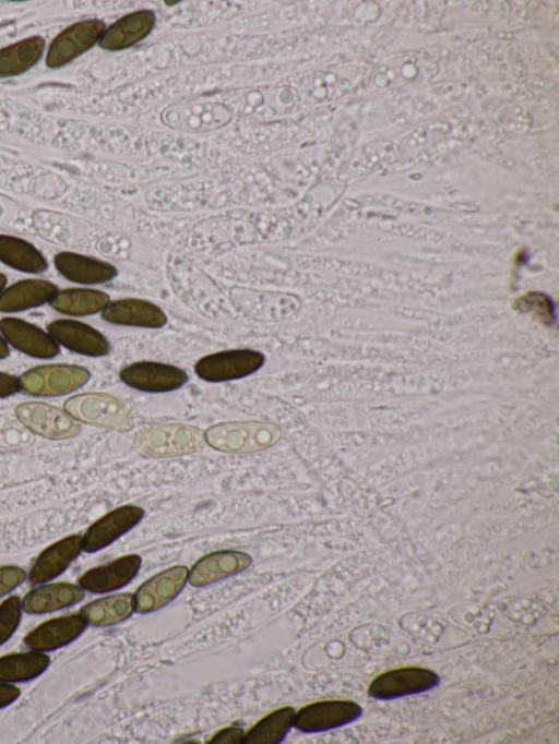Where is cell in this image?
<instances>
[{
  "label": "cell",
  "mask_w": 559,
  "mask_h": 744,
  "mask_svg": "<svg viewBox=\"0 0 559 744\" xmlns=\"http://www.w3.org/2000/svg\"><path fill=\"white\" fill-rule=\"evenodd\" d=\"M57 286L45 279H22L0 292V312L14 313L39 307L52 298Z\"/></svg>",
  "instance_id": "24"
},
{
  "label": "cell",
  "mask_w": 559,
  "mask_h": 744,
  "mask_svg": "<svg viewBox=\"0 0 559 744\" xmlns=\"http://www.w3.org/2000/svg\"><path fill=\"white\" fill-rule=\"evenodd\" d=\"M15 417L29 432L51 440L75 436L81 431L79 421L64 409L43 401H25L15 407Z\"/></svg>",
  "instance_id": "7"
},
{
  "label": "cell",
  "mask_w": 559,
  "mask_h": 744,
  "mask_svg": "<svg viewBox=\"0 0 559 744\" xmlns=\"http://www.w3.org/2000/svg\"><path fill=\"white\" fill-rule=\"evenodd\" d=\"M439 682V675L430 669L403 667L377 675L369 684L368 694L379 700H390L429 691Z\"/></svg>",
  "instance_id": "8"
},
{
  "label": "cell",
  "mask_w": 559,
  "mask_h": 744,
  "mask_svg": "<svg viewBox=\"0 0 559 744\" xmlns=\"http://www.w3.org/2000/svg\"><path fill=\"white\" fill-rule=\"evenodd\" d=\"M142 559L138 554L122 555L104 565L87 569L78 580L83 590L93 593L122 588L138 574Z\"/></svg>",
  "instance_id": "17"
},
{
  "label": "cell",
  "mask_w": 559,
  "mask_h": 744,
  "mask_svg": "<svg viewBox=\"0 0 559 744\" xmlns=\"http://www.w3.org/2000/svg\"><path fill=\"white\" fill-rule=\"evenodd\" d=\"M109 301V295L97 289L66 288L57 290L49 304L64 315L86 316L102 312Z\"/></svg>",
  "instance_id": "25"
},
{
  "label": "cell",
  "mask_w": 559,
  "mask_h": 744,
  "mask_svg": "<svg viewBox=\"0 0 559 744\" xmlns=\"http://www.w3.org/2000/svg\"><path fill=\"white\" fill-rule=\"evenodd\" d=\"M45 40L32 36L0 49V77H10L31 69L43 55Z\"/></svg>",
  "instance_id": "27"
},
{
  "label": "cell",
  "mask_w": 559,
  "mask_h": 744,
  "mask_svg": "<svg viewBox=\"0 0 559 744\" xmlns=\"http://www.w3.org/2000/svg\"><path fill=\"white\" fill-rule=\"evenodd\" d=\"M21 616L22 605L17 596H11L0 603V646L16 631Z\"/></svg>",
  "instance_id": "33"
},
{
  "label": "cell",
  "mask_w": 559,
  "mask_h": 744,
  "mask_svg": "<svg viewBox=\"0 0 559 744\" xmlns=\"http://www.w3.org/2000/svg\"><path fill=\"white\" fill-rule=\"evenodd\" d=\"M91 377L87 369L76 364H43L25 371L19 377V387L37 397H55L82 387Z\"/></svg>",
  "instance_id": "4"
},
{
  "label": "cell",
  "mask_w": 559,
  "mask_h": 744,
  "mask_svg": "<svg viewBox=\"0 0 559 744\" xmlns=\"http://www.w3.org/2000/svg\"><path fill=\"white\" fill-rule=\"evenodd\" d=\"M252 562L249 554L221 550L198 560L189 572V583L202 587L246 569Z\"/></svg>",
  "instance_id": "21"
},
{
  "label": "cell",
  "mask_w": 559,
  "mask_h": 744,
  "mask_svg": "<svg viewBox=\"0 0 559 744\" xmlns=\"http://www.w3.org/2000/svg\"><path fill=\"white\" fill-rule=\"evenodd\" d=\"M144 517V509L136 505L119 506L94 521L82 536V550L99 551L136 526Z\"/></svg>",
  "instance_id": "12"
},
{
  "label": "cell",
  "mask_w": 559,
  "mask_h": 744,
  "mask_svg": "<svg viewBox=\"0 0 559 744\" xmlns=\"http://www.w3.org/2000/svg\"><path fill=\"white\" fill-rule=\"evenodd\" d=\"M104 32L105 25L98 20H85L70 25L50 43L46 64L49 68L66 65L99 41Z\"/></svg>",
  "instance_id": "10"
},
{
  "label": "cell",
  "mask_w": 559,
  "mask_h": 744,
  "mask_svg": "<svg viewBox=\"0 0 559 744\" xmlns=\"http://www.w3.org/2000/svg\"><path fill=\"white\" fill-rule=\"evenodd\" d=\"M155 13L139 10L123 15L102 35L99 46L107 50H121L145 38L154 27Z\"/></svg>",
  "instance_id": "22"
},
{
  "label": "cell",
  "mask_w": 559,
  "mask_h": 744,
  "mask_svg": "<svg viewBox=\"0 0 559 744\" xmlns=\"http://www.w3.org/2000/svg\"><path fill=\"white\" fill-rule=\"evenodd\" d=\"M50 658L44 652H14L0 657V681L24 682L40 675L49 665Z\"/></svg>",
  "instance_id": "29"
},
{
  "label": "cell",
  "mask_w": 559,
  "mask_h": 744,
  "mask_svg": "<svg viewBox=\"0 0 559 744\" xmlns=\"http://www.w3.org/2000/svg\"><path fill=\"white\" fill-rule=\"evenodd\" d=\"M160 118L171 129L201 133L226 125L231 119V111L218 101L190 100L168 106Z\"/></svg>",
  "instance_id": "6"
},
{
  "label": "cell",
  "mask_w": 559,
  "mask_h": 744,
  "mask_svg": "<svg viewBox=\"0 0 559 744\" xmlns=\"http://www.w3.org/2000/svg\"><path fill=\"white\" fill-rule=\"evenodd\" d=\"M82 551V536H67L40 552L28 572L32 584L51 580L63 573Z\"/></svg>",
  "instance_id": "19"
},
{
  "label": "cell",
  "mask_w": 559,
  "mask_h": 744,
  "mask_svg": "<svg viewBox=\"0 0 559 744\" xmlns=\"http://www.w3.org/2000/svg\"><path fill=\"white\" fill-rule=\"evenodd\" d=\"M0 261L25 273L37 274L48 267L47 260L35 245L9 235H0Z\"/></svg>",
  "instance_id": "28"
},
{
  "label": "cell",
  "mask_w": 559,
  "mask_h": 744,
  "mask_svg": "<svg viewBox=\"0 0 559 744\" xmlns=\"http://www.w3.org/2000/svg\"><path fill=\"white\" fill-rule=\"evenodd\" d=\"M281 429L265 421H224L209 427L204 440L212 448L228 454H245L273 446Z\"/></svg>",
  "instance_id": "1"
},
{
  "label": "cell",
  "mask_w": 559,
  "mask_h": 744,
  "mask_svg": "<svg viewBox=\"0 0 559 744\" xmlns=\"http://www.w3.org/2000/svg\"><path fill=\"white\" fill-rule=\"evenodd\" d=\"M102 317L110 324L141 328H162L168 322L162 308L139 298L109 301L102 311Z\"/></svg>",
  "instance_id": "16"
},
{
  "label": "cell",
  "mask_w": 559,
  "mask_h": 744,
  "mask_svg": "<svg viewBox=\"0 0 559 744\" xmlns=\"http://www.w3.org/2000/svg\"><path fill=\"white\" fill-rule=\"evenodd\" d=\"M53 265L64 278L82 285L104 284L118 275L112 264L70 251L57 253Z\"/></svg>",
  "instance_id": "20"
},
{
  "label": "cell",
  "mask_w": 559,
  "mask_h": 744,
  "mask_svg": "<svg viewBox=\"0 0 559 744\" xmlns=\"http://www.w3.org/2000/svg\"><path fill=\"white\" fill-rule=\"evenodd\" d=\"M0 334L19 351L39 359H50L59 353V345L40 327L25 320L4 316L0 319Z\"/></svg>",
  "instance_id": "14"
},
{
  "label": "cell",
  "mask_w": 559,
  "mask_h": 744,
  "mask_svg": "<svg viewBox=\"0 0 559 744\" xmlns=\"http://www.w3.org/2000/svg\"><path fill=\"white\" fill-rule=\"evenodd\" d=\"M512 309L522 313H533L544 324L555 321L554 304L548 296L538 291H528L512 302Z\"/></svg>",
  "instance_id": "32"
},
{
  "label": "cell",
  "mask_w": 559,
  "mask_h": 744,
  "mask_svg": "<svg viewBox=\"0 0 559 744\" xmlns=\"http://www.w3.org/2000/svg\"><path fill=\"white\" fill-rule=\"evenodd\" d=\"M245 733L242 729L236 727H228L216 732L209 743L217 744H234L242 742Z\"/></svg>",
  "instance_id": "36"
},
{
  "label": "cell",
  "mask_w": 559,
  "mask_h": 744,
  "mask_svg": "<svg viewBox=\"0 0 559 744\" xmlns=\"http://www.w3.org/2000/svg\"><path fill=\"white\" fill-rule=\"evenodd\" d=\"M84 590L74 584L59 581L37 587L21 601L22 610L29 614L53 612L80 602Z\"/></svg>",
  "instance_id": "23"
},
{
  "label": "cell",
  "mask_w": 559,
  "mask_h": 744,
  "mask_svg": "<svg viewBox=\"0 0 559 744\" xmlns=\"http://www.w3.org/2000/svg\"><path fill=\"white\" fill-rule=\"evenodd\" d=\"M138 447L152 457H176L200 451L204 431L185 423H163L142 429L135 439Z\"/></svg>",
  "instance_id": "3"
},
{
  "label": "cell",
  "mask_w": 559,
  "mask_h": 744,
  "mask_svg": "<svg viewBox=\"0 0 559 744\" xmlns=\"http://www.w3.org/2000/svg\"><path fill=\"white\" fill-rule=\"evenodd\" d=\"M20 391L19 379L12 374L0 371V398L13 395Z\"/></svg>",
  "instance_id": "37"
},
{
  "label": "cell",
  "mask_w": 559,
  "mask_h": 744,
  "mask_svg": "<svg viewBox=\"0 0 559 744\" xmlns=\"http://www.w3.org/2000/svg\"><path fill=\"white\" fill-rule=\"evenodd\" d=\"M63 409L76 421L126 432L134 427L128 407L116 397L98 392H87L69 397Z\"/></svg>",
  "instance_id": "2"
},
{
  "label": "cell",
  "mask_w": 559,
  "mask_h": 744,
  "mask_svg": "<svg viewBox=\"0 0 559 744\" xmlns=\"http://www.w3.org/2000/svg\"><path fill=\"white\" fill-rule=\"evenodd\" d=\"M119 377L127 386L145 393L173 392L189 380L181 368L157 361L132 362L120 370Z\"/></svg>",
  "instance_id": "9"
},
{
  "label": "cell",
  "mask_w": 559,
  "mask_h": 744,
  "mask_svg": "<svg viewBox=\"0 0 559 744\" xmlns=\"http://www.w3.org/2000/svg\"><path fill=\"white\" fill-rule=\"evenodd\" d=\"M86 625L79 613L53 617L32 629L24 637V644L34 651H52L76 639Z\"/></svg>",
  "instance_id": "18"
},
{
  "label": "cell",
  "mask_w": 559,
  "mask_h": 744,
  "mask_svg": "<svg viewBox=\"0 0 559 744\" xmlns=\"http://www.w3.org/2000/svg\"><path fill=\"white\" fill-rule=\"evenodd\" d=\"M188 575V567L176 565L148 578L133 597L134 610L147 613L164 607L182 590Z\"/></svg>",
  "instance_id": "15"
},
{
  "label": "cell",
  "mask_w": 559,
  "mask_h": 744,
  "mask_svg": "<svg viewBox=\"0 0 559 744\" xmlns=\"http://www.w3.org/2000/svg\"><path fill=\"white\" fill-rule=\"evenodd\" d=\"M27 433L12 421L0 417V446L16 447L26 443Z\"/></svg>",
  "instance_id": "34"
},
{
  "label": "cell",
  "mask_w": 559,
  "mask_h": 744,
  "mask_svg": "<svg viewBox=\"0 0 559 744\" xmlns=\"http://www.w3.org/2000/svg\"><path fill=\"white\" fill-rule=\"evenodd\" d=\"M265 363L263 352L249 348L222 350L201 357L194 373L209 383L238 380L253 374Z\"/></svg>",
  "instance_id": "5"
},
{
  "label": "cell",
  "mask_w": 559,
  "mask_h": 744,
  "mask_svg": "<svg viewBox=\"0 0 559 744\" xmlns=\"http://www.w3.org/2000/svg\"><path fill=\"white\" fill-rule=\"evenodd\" d=\"M361 712V707L349 699L320 700L300 708L293 723L302 732L326 731L355 721Z\"/></svg>",
  "instance_id": "11"
},
{
  "label": "cell",
  "mask_w": 559,
  "mask_h": 744,
  "mask_svg": "<svg viewBox=\"0 0 559 744\" xmlns=\"http://www.w3.org/2000/svg\"><path fill=\"white\" fill-rule=\"evenodd\" d=\"M133 609V596L131 593H118L85 604L79 614L88 625L110 626L128 619Z\"/></svg>",
  "instance_id": "26"
},
{
  "label": "cell",
  "mask_w": 559,
  "mask_h": 744,
  "mask_svg": "<svg viewBox=\"0 0 559 744\" xmlns=\"http://www.w3.org/2000/svg\"><path fill=\"white\" fill-rule=\"evenodd\" d=\"M47 332L58 345L83 356L103 357L110 351L108 339L98 329L76 320H53Z\"/></svg>",
  "instance_id": "13"
},
{
  "label": "cell",
  "mask_w": 559,
  "mask_h": 744,
  "mask_svg": "<svg viewBox=\"0 0 559 744\" xmlns=\"http://www.w3.org/2000/svg\"><path fill=\"white\" fill-rule=\"evenodd\" d=\"M20 696V689L8 682L0 681V708L9 706Z\"/></svg>",
  "instance_id": "38"
},
{
  "label": "cell",
  "mask_w": 559,
  "mask_h": 744,
  "mask_svg": "<svg viewBox=\"0 0 559 744\" xmlns=\"http://www.w3.org/2000/svg\"><path fill=\"white\" fill-rule=\"evenodd\" d=\"M237 296L233 299L242 311H250L251 309L263 304L259 313H288V295L280 292H257L251 290L234 291Z\"/></svg>",
  "instance_id": "31"
},
{
  "label": "cell",
  "mask_w": 559,
  "mask_h": 744,
  "mask_svg": "<svg viewBox=\"0 0 559 744\" xmlns=\"http://www.w3.org/2000/svg\"><path fill=\"white\" fill-rule=\"evenodd\" d=\"M295 710L281 707L260 719L245 734L246 744H275L282 741L294 722Z\"/></svg>",
  "instance_id": "30"
},
{
  "label": "cell",
  "mask_w": 559,
  "mask_h": 744,
  "mask_svg": "<svg viewBox=\"0 0 559 744\" xmlns=\"http://www.w3.org/2000/svg\"><path fill=\"white\" fill-rule=\"evenodd\" d=\"M25 571L19 566H0V598L19 587L25 580Z\"/></svg>",
  "instance_id": "35"
},
{
  "label": "cell",
  "mask_w": 559,
  "mask_h": 744,
  "mask_svg": "<svg viewBox=\"0 0 559 744\" xmlns=\"http://www.w3.org/2000/svg\"><path fill=\"white\" fill-rule=\"evenodd\" d=\"M10 355L9 346L0 334V359H5Z\"/></svg>",
  "instance_id": "39"
},
{
  "label": "cell",
  "mask_w": 559,
  "mask_h": 744,
  "mask_svg": "<svg viewBox=\"0 0 559 744\" xmlns=\"http://www.w3.org/2000/svg\"><path fill=\"white\" fill-rule=\"evenodd\" d=\"M8 278L4 274L0 273V292L5 288Z\"/></svg>",
  "instance_id": "40"
}]
</instances>
